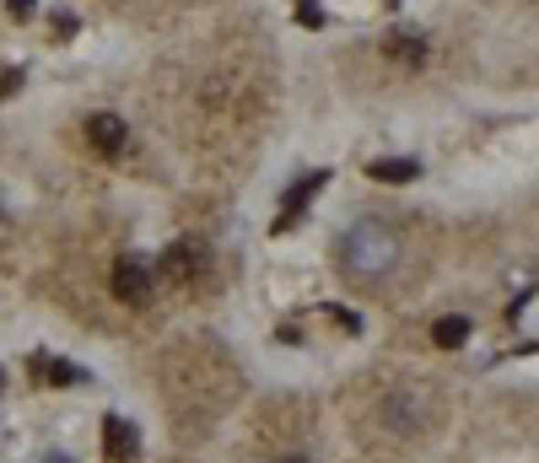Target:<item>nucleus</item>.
<instances>
[{
	"instance_id": "1",
	"label": "nucleus",
	"mask_w": 539,
	"mask_h": 463,
	"mask_svg": "<svg viewBox=\"0 0 539 463\" xmlns=\"http://www.w3.org/2000/svg\"><path fill=\"white\" fill-rule=\"evenodd\" d=\"M399 264V232L378 216H367L340 237V275L351 286H378L383 275H394Z\"/></svg>"
},
{
	"instance_id": "2",
	"label": "nucleus",
	"mask_w": 539,
	"mask_h": 463,
	"mask_svg": "<svg viewBox=\"0 0 539 463\" xmlns=\"http://www.w3.org/2000/svg\"><path fill=\"white\" fill-rule=\"evenodd\" d=\"M109 286H114V296H119L124 307H146L151 286H157V270L140 253H124L119 264H114V275H109Z\"/></svg>"
},
{
	"instance_id": "3",
	"label": "nucleus",
	"mask_w": 539,
	"mask_h": 463,
	"mask_svg": "<svg viewBox=\"0 0 539 463\" xmlns=\"http://www.w3.org/2000/svg\"><path fill=\"white\" fill-rule=\"evenodd\" d=\"M87 140H92V151H103V157H119L124 140H130V129H124L119 114H92V118H87Z\"/></svg>"
},
{
	"instance_id": "4",
	"label": "nucleus",
	"mask_w": 539,
	"mask_h": 463,
	"mask_svg": "<svg viewBox=\"0 0 539 463\" xmlns=\"http://www.w3.org/2000/svg\"><path fill=\"white\" fill-rule=\"evenodd\" d=\"M135 448H140L135 426L119 420V415H109V420H103V458L109 463H135Z\"/></svg>"
},
{
	"instance_id": "5",
	"label": "nucleus",
	"mask_w": 539,
	"mask_h": 463,
	"mask_svg": "<svg viewBox=\"0 0 539 463\" xmlns=\"http://www.w3.org/2000/svg\"><path fill=\"white\" fill-rule=\"evenodd\" d=\"M324 183H329V173H307V178H302L297 189L286 194V205L275 211V232H286V227H292V221H297V216H302V205L313 200V189H324Z\"/></svg>"
},
{
	"instance_id": "6",
	"label": "nucleus",
	"mask_w": 539,
	"mask_h": 463,
	"mask_svg": "<svg viewBox=\"0 0 539 463\" xmlns=\"http://www.w3.org/2000/svg\"><path fill=\"white\" fill-rule=\"evenodd\" d=\"M367 178H378V183H410V178H420V162L416 157H378V162H367Z\"/></svg>"
},
{
	"instance_id": "7",
	"label": "nucleus",
	"mask_w": 539,
	"mask_h": 463,
	"mask_svg": "<svg viewBox=\"0 0 539 463\" xmlns=\"http://www.w3.org/2000/svg\"><path fill=\"white\" fill-rule=\"evenodd\" d=\"M383 49L399 59V65H420V55H426V44H420V33H410V27H394L389 38H383Z\"/></svg>"
},
{
	"instance_id": "8",
	"label": "nucleus",
	"mask_w": 539,
	"mask_h": 463,
	"mask_svg": "<svg viewBox=\"0 0 539 463\" xmlns=\"http://www.w3.org/2000/svg\"><path fill=\"white\" fill-rule=\"evenodd\" d=\"M431 340L442 350H459L470 340V318H437V329H431Z\"/></svg>"
},
{
	"instance_id": "9",
	"label": "nucleus",
	"mask_w": 539,
	"mask_h": 463,
	"mask_svg": "<svg viewBox=\"0 0 539 463\" xmlns=\"http://www.w3.org/2000/svg\"><path fill=\"white\" fill-rule=\"evenodd\" d=\"M162 270H168L173 281H189V270H194V253H189V242H179V248L162 259Z\"/></svg>"
},
{
	"instance_id": "10",
	"label": "nucleus",
	"mask_w": 539,
	"mask_h": 463,
	"mask_svg": "<svg viewBox=\"0 0 539 463\" xmlns=\"http://www.w3.org/2000/svg\"><path fill=\"white\" fill-rule=\"evenodd\" d=\"M16 92H22V70L5 65V70H0V98H16Z\"/></svg>"
},
{
	"instance_id": "11",
	"label": "nucleus",
	"mask_w": 539,
	"mask_h": 463,
	"mask_svg": "<svg viewBox=\"0 0 539 463\" xmlns=\"http://www.w3.org/2000/svg\"><path fill=\"white\" fill-rule=\"evenodd\" d=\"M5 11H11V16H33V11H38V0H5Z\"/></svg>"
},
{
	"instance_id": "12",
	"label": "nucleus",
	"mask_w": 539,
	"mask_h": 463,
	"mask_svg": "<svg viewBox=\"0 0 539 463\" xmlns=\"http://www.w3.org/2000/svg\"><path fill=\"white\" fill-rule=\"evenodd\" d=\"M318 22H324V16H318V5H313V0H302V27H318Z\"/></svg>"
},
{
	"instance_id": "13",
	"label": "nucleus",
	"mask_w": 539,
	"mask_h": 463,
	"mask_svg": "<svg viewBox=\"0 0 539 463\" xmlns=\"http://www.w3.org/2000/svg\"><path fill=\"white\" fill-rule=\"evenodd\" d=\"M55 33H76V16L70 11H55Z\"/></svg>"
},
{
	"instance_id": "14",
	"label": "nucleus",
	"mask_w": 539,
	"mask_h": 463,
	"mask_svg": "<svg viewBox=\"0 0 539 463\" xmlns=\"http://www.w3.org/2000/svg\"><path fill=\"white\" fill-rule=\"evenodd\" d=\"M281 463H307V458H281Z\"/></svg>"
}]
</instances>
